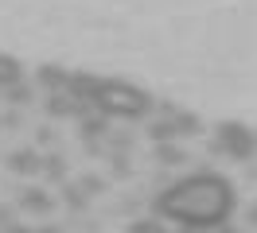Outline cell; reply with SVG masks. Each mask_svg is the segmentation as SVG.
<instances>
[{
	"label": "cell",
	"instance_id": "cell-9",
	"mask_svg": "<svg viewBox=\"0 0 257 233\" xmlns=\"http://www.w3.org/2000/svg\"><path fill=\"white\" fill-rule=\"evenodd\" d=\"M148 136L156 140V144H172V140L179 136V128H176V121L168 117V121H156L152 128H148Z\"/></svg>",
	"mask_w": 257,
	"mask_h": 233
},
{
	"label": "cell",
	"instance_id": "cell-6",
	"mask_svg": "<svg viewBox=\"0 0 257 233\" xmlns=\"http://www.w3.org/2000/svg\"><path fill=\"white\" fill-rule=\"evenodd\" d=\"M20 82H24V66H20V59L0 55V90H12V86H20Z\"/></svg>",
	"mask_w": 257,
	"mask_h": 233
},
{
	"label": "cell",
	"instance_id": "cell-15",
	"mask_svg": "<svg viewBox=\"0 0 257 233\" xmlns=\"http://www.w3.org/2000/svg\"><path fill=\"white\" fill-rule=\"evenodd\" d=\"M179 233H203V229H191V225H179Z\"/></svg>",
	"mask_w": 257,
	"mask_h": 233
},
{
	"label": "cell",
	"instance_id": "cell-11",
	"mask_svg": "<svg viewBox=\"0 0 257 233\" xmlns=\"http://www.w3.org/2000/svg\"><path fill=\"white\" fill-rule=\"evenodd\" d=\"M82 132L90 140L101 136V132H105V117H101V113H86V117H82Z\"/></svg>",
	"mask_w": 257,
	"mask_h": 233
},
{
	"label": "cell",
	"instance_id": "cell-1",
	"mask_svg": "<svg viewBox=\"0 0 257 233\" xmlns=\"http://www.w3.org/2000/svg\"><path fill=\"white\" fill-rule=\"evenodd\" d=\"M238 206L234 183L218 175V171H195L187 179L172 183L152 198V210L160 221H176V225H191V229H222L230 214Z\"/></svg>",
	"mask_w": 257,
	"mask_h": 233
},
{
	"label": "cell",
	"instance_id": "cell-8",
	"mask_svg": "<svg viewBox=\"0 0 257 233\" xmlns=\"http://www.w3.org/2000/svg\"><path fill=\"white\" fill-rule=\"evenodd\" d=\"M168 113H172V121H176V128H179V136H199L203 132V121L195 117V113H179V109H172V105H164Z\"/></svg>",
	"mask_w": 257,
	"mask_h": 233
},
{
	"label": "cell",
	"instance_id": "cell-13",
	"mask_svg": "<svg viewBox=\"0 0 257 233\" xmlns=\"http://www.w3.org/2000/svg\"><path fill=\"white\" fill-rule=\"evenodd\" d=\"M4 93H8V97H12L16 105H24V101L32 97V93H28V86H24V82H20V86H12V90H4Z\"/></svg>",
	"mask_w": 257,
	"mask_h": 233
},
{
	"label": "cell",
	"instance_id": "cell-2",
	"mask_svg": "<svg viewBox=\"0 0 257 233\" xmlns=\"http://www.w3.org/2000/svg\"><path fill=\"white\" fill-rule=\"evenodd\" d=\"M70 97H78L90 113H101L105 121H141L152 113V93L141 86H128L121 78H94V74H70L66 86Z\"/></svg>",
	"mask_w": 257,
	"mask_h": 233
},
{
	"label": "cell",
	"instance_id": "cell-16",
	"mask_svg": "<svg viewBox=\"0 0 257 233\" xmlns=\"http://www.w3.org/2000/svg\"><path fill=\"white\" fill-rule=\"evenodd\" d=\"M4 233H32V229H4Z\"/></svg>",
	"mask_w": 257,
	"mask_h": 233
},
{
	"label": "cell",
	"instance_id": "cell-5",
	"mask_svg": "<svg viewBox=\"0 0 257 233\" xmlns=\"http://www.w3.org/2000/svg\"><path fill=\"white\" fill-rule=\"evenodd\" d=\"M8 167L16 171V175H39V171H43V159H39L35 148H20V152L8 155Z\"/></svg>",
	"mask_w": 257,
	"mask_h": 233
},
{
	"label": "cell",
	"instance_id": "cell-14",
	"mask_svg": "<svg viewBox=\"0 0 257 233\" xmlns=\"http://www.w3.org/2000/svg\"><path fill=\"white\" fill-rule=\"evenodd\" d=\"M245 221H249V225H253V229H257V202H253V206H249V210H245Z\"/></svg>",
	"mask_w": 257,
	"mask_h": 233
},
{
	"label": "cell",
	"instance_id": "cell-10",
	"mask_svg": "<svg viewBox=\"0 0 257 233\" xmlns=\"http://www.w3.org/2000/svg\"><path fill=\"white\" fill-rule=\"evenodd\" d=\"M156 159H160L164 167H179V163H183V152L172 148V144H156Z\"/></svg>",
	"mask_w": 257,
	"mask_h": 233
},
{
	"label": "cell",
	"instance_id": "cell-7",
	"mask_svg": "<svg viewBox=\"0 0 257 233\" xmlns=\"http://www.w3.org/2000/svg\"><path fill=\"white\" fill-rule=\"evenodd\" d=\"M35 78H39V86H47L51 93H66V86H70V74L59 70V66H43Z\"/></svg>",
	"mask_w": 257,
	"mask_h": 233
},
{
	"label": "cell",
	"instance_id": "cell-12",
	"mask_svg": "<svg viewBox=\"0 0 257 233\" xmlns=\"http://www.w3.org/2000/svg\"><path fill=\"white\" fill-rule=\"evenodd\" d=\"M125 233H168V229L160 225V217H141V221H133Z\"/></svg>",
	"mask_w": 257,
	"mask_h": 233
},
{
	"label": "cell",
	"instance_id": "cell-17",
	"mask_svg": "<svg viewBox=\"0 0 257 233\" xmlns=\"http://www.w3.org/2000/svg\"><path fill=\"white\" fill-rule=\"evenodd\" d=\"M218 233H234V229H230V225H222V229H218Z\"/></svg>",
	"mask_w": 257,
	"mask_h": 233
},
{
	"label": "cell",
	"instance_id": "cell-4",
	"mask_svg": "<svg viewBox=\"0 0 257 233\" xmlns=\"http://www.w3.org/2000/svg\"><path fill=\"white\" fill-rule=\"evenodd\" d=\"M20 210H28V214H39L47 217L55 210V198H51L43 186H28V190H20Z\"/></svg>",
	"mask_w": 257,
	"mask_h": 233
},
{
	"label": "cell",
	"instance_id": "cell-3",
	"mask_svg": "<svg viewBox=\"0 0 257 233\" xmlns=\"http://www.w3.org/2000/svg\"><path fill=\"white\" fill-rule=\"evenodd\" d=\"M214 140H218V152H226L230 159H253V152H257L253 128L241 121H222L214 128Z\"/></svg>",
	"mask_w": 257,
	"mask_h": 233
}]
</instances>
